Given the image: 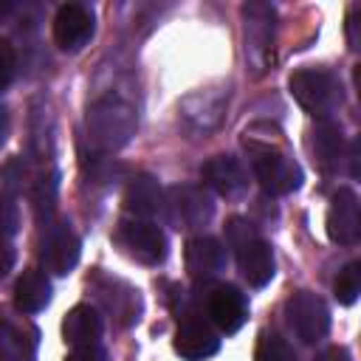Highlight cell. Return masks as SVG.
Listing matches in <instances>:
<instances>
[{
    "mask_svg": "<svg viewBox=\"0 0 361 361\" xmlns=\"http://www.w3.org/2000/svg\"><path fill=\"white\" fill-rule=\"evenodd\" d=\"M226 245L234 248L240 274L251 288H262L274 279V251L271 245L251 228L248 220L231 217L226 223Z\"/></svg>",
    "mask_w": 361,
    "mask_h": 361,
    "instance_id": "cell-1",
    "label": "cell"
},
{
    "mask_svg": "<svg viewBox=\"0 0 361 361\" xmlns=\"http://www.w3.org/2000/svg\"><path fill=\"white\" fill-rule=\"evenodd\" d=\"M290 96L316 118H330L341 107V82L324 68H302L288 79Z\"/></svg>",
    "mask_w": 361,
    "mask_h": 361,
    "instance_id": "cell-2",
    "label": "cell"
},
{
    "mask_svg": "<svg viewBox=\"0 0 361 361\" xmlns=\"http://www.w3.org/2000/svg\"><path fill=\"white\" fill-rule=\"evenodd\" d=\"M251 155V169L259 180V186L268 195H290L302 186V169L293 158L279 152L271 144H245Z\"/></svg>",
    "mask_w": 361,
    "mask_h": 361,
    "instance_id": "cell-3",
    "label": "cell"
},
{
    "mask_svg": "<svg viewBox=\"0 0 361 361\" xmlns=\"http://www.w3.org/2000/svg\"><path fill=\"white\" fill-rule=\"evenodd\" d=\"M135 130V113L118 99H104L87 113V138L96 149H118Z\"/></svg>",
    "mask_w": 361,
    "mask_h": 361,
    "instance_id": "cell-4",
    "label": "cell"
},
{
    "mask_svg": "<svg viewBox=\"0 0 361 361\" xmlns=\"http://www.w3.org/2000/svg\"><path fill=\"white\" fill-rule=\"evenodd\" d=\"M161 212L169 226H175L180 231H192V228H203L214 217V203L203 186L183 183V186L166 189Z\"/></svg>",
    "mask_w": 361,
    "mask_h": 361,
    "instance_id": "cell-5",
    "label": "cell"
},
{
    "mask_svg": "<svg viewBox=\"0 0 361 361\" xmlns=\"http://www.w3.org/2000/svg\"><path fill=\"white\" fill-rule=\"evenodd\" d=\"M203 285H206V290L200 296V305H203L206 316L212 319V324L226 336L237 333L248 319L245 293L237 285H228V282H217V285L203 282Z\"/></svg>",
    "mask_w": 361,
    "mask_h": 361,
    "instance_id": "cell-6",
    "label": "cell"
},
{
    "mask_svg": "<svg viewBox=\"0 0 361 361\" xmlns=\"http://www.w3.org/2000/svg\"><path fill=\"white\" fill-rule=\"evenodd\" d=\"M285 322L302 344H316L330 330V310L324 299H319L316 293L299 290L285 302Z\"/></svg>",
    "mask_w": 361,
    "mask_h": 361,
    "instance_id": "cell-7",
    "label": "cell"
},
{
    "mask_svg": "<svg viewBox=\"0 0 361 361\" xmlns=\"http://www.w3.org/2000/svg\"><path fill=\"white\" fill-rule=\"evenodd\" d=\"M116 243L141 265H161L166 259V237L149 220H121L116 228Z\"/></svg>",
    "mask_w": 361,
    "mask_h": 361,
    "instance_id": "cell-8",
    "label": "cell"
},
{
    "mask_svg": "<svg viewBox=\"0 0 361 361\" xmlns=\"http://www.w3.org/2000/svg\"><path fill=\"white\" fill-rule=\"evenodd\" d=\"M217 350H220V336L197 310H186V313L178 316L175 353L180 358H186V361H206Z\"/></svg>",
    "mask_w": 361,
    "mask_h": 361,
    "instance_id": "cell-9",
    "label": "cell"
},
{
    "mask_svg": "<svg viewBox=\"0 0 361 361\" xmlns=\"http://www.w3.org/2000/svg\"><path fill=\"white\" fill-rule=\"evenodd\" d=\"M39 330L11 307H0V361H34Z\"/></svg>",
    "mask_w": 361,
    "mask_h": 361,
    "instance_id": "cell-10",
    "label": "cell"
},
{
    "mask_svg": "<svg viewBox=\"0 0 361 361\" xmlns=\"http://www.w3.org/2000/svg\"><path fill=\"white\" fill-rule=\"evenodd\" d=\"M79 254H82V243L79 237L71 231L68 223H59V226H48L45 231V240H42V251H39V259H42V268L54 276H65L76 268L79 262Z\"/></svg>",
    "mask_w": 361,
    "mask_h": 361,
    "instance_id": "cell-11",
    "label": "cell"
},
{
    "mask_svg": "<svg viewBox=\"0 0 361 361\" xmlns=\"http://www.w3.org/2000/svg\"><path fill=\"white\" fill-rule=\"evenodd\" d=\"M327 237L338 245H355L361 237V209L358 195L350 186H341L327 209Z\"/></svg>",
    "mask_w": 361,
    "mask_h": 361,
    "instance_id": "cell-12",
    "label": "cell"
},
{
    "mask_svg": "<svg viewBox=\"0 0 361 361\" xmlns=\"http://www.w3.org/2000/svg\"><path fill=\"white\" fill-rule=\"evenodd\" d=\"M93 11L82 3H65L59 6L56 17H54V42L62 51H79L87 45V39L93 37Z\"/></svg>",
    "mask_w": 361,
    "mask_h": 361,
    "instance_id": "cell-13",
    "label": "cell"
},
{
    "mask_svg": "<svg viewBox=\"0 0 361 361\" xmlns=\"http://www.w3.org/2000/svg\"><path fill=\"white\" fill-rule=\"evenodd\" d=\"M200 178H203V183L212 192H217L220 197H228V200L243 197L245 189H248V172L231 155H214V158H209L203 164V169H200Z\"/></svg>",
    "mask_w": 361,
    "mask_h": 361,
    "instance_id": "cell-14",
    "label": "cell"
},
{
    "mask_svg": "<svg viewBox=\"0 0 361 361\" xmlns=\"http://www.w3.org/2000/svg\"><path fill=\"white\" fill-rule=\"evenodd\" d=\"M183 265L192 279L197 282H212L223 268H226V245L214 237H192L183 248Z\"/></svg>",
    "mask_w": 361,
    "mask_h": 361,
    "instance_id": "cell-15",
    "label": "cell"
},
{
    "mask_svg": "<svg viewBox=\"0 0 361 361\" xmlns=\"http://www.w3.org/2000/svg\"><path fill=\"white\" fill-rule=\"evenodd\" d=\"M62 338L71 350L96 347L102 338V316L90 305H76L62 319Z\"/></svg>",
    "mask_w": 361,
    "mask_h": 361,
    "instance_id": "cell-16",
    "label": "cell"
},
{
    "mask_svg": "<svg viewBox=\"0 0 361 361\" xmlns=\"http://www.w3.org/2000/svg\"><path fill=\"white\" fill-rule=\"evenodd\" d=\"M164 206V192L152 175H135L130 178L124 189V212L135 220H149Z\"/></svg>",
    "mask_w": 361,
    "mask_h": 361,
    "instance_id": "cell-17",
    "label": "cell"
},
{
    "mask_svg": "<svg viewBox=\"0 0 361 361\" xmlns=\"http://www.w3.org/2000/svg\"><path fill=\"white\" fill-rule=\"evenodd\" d=\"M310 155H313V164L322 169V172H333L338 169V161H341V152H344V138H341V127L333 124V121H319L313 130H310Z\"/></svg>",
    "mask_w": 361,
    "mask_h": 361,
    "instance_id": "cell-18",
    "label": "cell"
},
{
    "mask_svg": "<svg viewBox=\"0 0 361 361\" xmlns=\"http://www.w3.org/2000/svg\"><path fill=\"white\" fill-rule=\"evenodd\" d=\"M51 302V282L42 271L28 268L14 285V305L20 313H39Z\"/></svg>",
    "mask_w": 361,
    "mask_h": 361,
    "instance_id": "cell-19",
    "label": "cell"
},
{
    "mask_svg": "<svg viewBox=\"0 0 361 361\" xmlns=\"http://www.w3.org/2000/svg\"><path fill=\"white\" fill-rule=\"evenodd\" d=\"M333 293L341 305H353L358 299V293H361V262H347L338 271V276L333 282Z\"/></svg>",
    "mask_w": 361,
    "mask_h": 361,
    "instance_id": "cell-20",
    "label": "cell"
},
{
    "mask_svg": "<svg viewBox=\"0 0 361 361\" xmlns=\"http://www.w3.org/2000/svg\"><path fill=\"white\" fill-rule=\"evenodd\" d=\"M254 361H296V355H293L290 344L285 338H279L276 333H259Z\"/></svg>",
    "mask_w": 361,
    "mask_h": 361,
    "instance_id": "cell-21",
    "label": "cell"
},
{
    "mask_svg": "<svg viewBox=\"0 0 361 361\" xmlns=\"http://www.w3.org/2000/svg\"><path fill=\"white\" fill-rule=\"evenodd\" d=\"M14 73H17V54L11 42L0 37V93L8 90V85L14 82Z\"/></svg>",
    "mask_w": 361,
    "mask_h": 361,
    "instance_id": "cell-22",
    "label": "cell"
},
{
    "mask_svg": "<svg viewBox=\"0 0 361 361\" xmlns=\"http://www.w3.org/2000/svg\"><path fill=\"white\" fill-rule=\"evenodd\" d=\"M20 228V209L11 197H0V237H14Z\"/></svg>",
    "mask_w": 361,
    "mask_h": 361,
    "instance_id": "cell-23",
    "label": "cell"
},
{
    "mask_svg": "<svg viewBox=\"0 0 361 361\" xmlns=\"http://www.w3.org/2000/svg\"><path fill=\"white\" fill-rule=\"evenodd\" d=\"M14 259H17V254H14L11 240L8 237H0V276H6L14 268Z\"/></svg>",
    "mask_w": 361,
    "mask_h": 361,
    "instance_id": "cell-24",
    "label": "cell"
},
{
    "mask_svg": "<svg viewBox=\"0 0 361 361\" xmlns=\"http://www.w3.org/2000/svg\"><path fill=\"white\" fill-rule=\"evenodd\" d=\"M65 361H107V353L96 344V347H82V350H73Z\"/></svg>",
    "mask_w": 361,
    "mask_h": 361,
    "instance_id": "cell-25",
    "label": "cell"
},
{
    "mask_svg": "<svg viewBox=\"0 0 361 361\" xmlns=\"http://www.w3.org/2000/svg\"><path fill=\"white\" fill-rule=\"evenodd\" d=\"M355 14H358V6H350V14H347V37H350V48L353 51H358V37H355L358 23H355Z\"/></svg>",
    "mask_w": 361,
    "mask_h": 361,
    "instance_id": "cell-26",
    "label": "cell"
},
{
    "mask_svg": "<svg viewBox=\"0 0 361 361\" xmlns=\"http://www.w3.org/2000/svg\"><path fill=\"white\" fill-rule=\"evenodd\" d=\"M316 361H353V358H350L347 347H327Z\"/></svg>",
    "mask_w": 361,
    "mask_h": 361,
    "instance_id": "cell-27",
    "label": "cell"
},
{
    "mask_svg": "<svg viewBox=\"0 0 361 361\" xmlns=\"http://www.w3.org/2000/svg\"><path fill=\"white\" fill-rule=\"evenodd\" d=\"M6 135H8V113L6 107H0V147L6 144Z\"/></svg>",
    "mask_w": 361,
    "mask_h": 361,
    "instance_id": "cell-28",
    "label": "cell"
},
{
    "mask_svg": "<svg viewBox=\"0 0 361 361\" xmlns=\"http://www.w3.org/2000/svg\"><path fill=\"white\" fill-rule=\"evenodd\" d=\"M11 11H14V3H8V0H0V20H6Z\"/></svg>",
    "mask_w": 361,
    "mask_h": 361,
    "instance_id": "cell-29",
    "label": "cell"
}]
</instances>
